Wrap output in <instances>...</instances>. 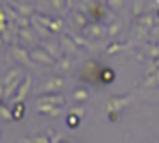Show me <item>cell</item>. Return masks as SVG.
Returning a JSON list of instances; mask_svg holds the SVG:
<instances>
[{"label": "cell", "mask_w": 159, "mask_h": 143, "mask_svg": "<svg viewBox=\"0 0 159 143\" xmlns=\"http://www.w3.org/2000/svg\"><path fill=\"white\" fill-rule=\"evenodd\" d=\"M39 111L43 112H52V114H58V109H55L53 106H45V104H39Z\"/></svg>", "instance_id": "6da1fadb"}, {"label": "cell", "mask_w": 159, "mask_h": 143, "mask_svg": "<svg viewBox=\"0 0 159 143\" xmlns=\"http://www.w3.org/2000/svg\"><path fill=\"white\" fill-rule=\"evenodd\" d=\"M29 143H50V141H48L46 136H36V138H33Z\"/></svg>", "instance_id": "7a4b0ae2"}, {"label": "cell", "mask_w": 159, "mask_h": 143, "mask_svg": "<svg viewBox=\"0 0 159 143\" xmlns=\"http://www.w3.org/2000/svg\"><path fill=\"white\" fill-rule=\"evenodd\" d=\"M75 99L77 101H84V99H87V94L84 90H79V92H75Z\"/></svg>", "instance_id": "3957f363"}, {"label": "cell", "mask_w": 159, "mask_h": 143, "mask_svg": "<svg viewBox=\"0 0 159 143\" xmlns=\"http://www.w3.org/2000/svg\"><path fill=\"white\" fill-rule=\"evenodd\" d=\"M62 141V135H57L55 138H53V143H60Z\"/></svg>", "instance_id": "277c9868"}, {"label": "cell", "mask_w": 159, "mask_h": 143, "mask_svg": "<svg viewBox=\"0 0 159 143\" xmlns=\"http://www.w3.org/2000/svg\"><path fill=\"white\" fill-rule=\"evenodd\" d=\"M2 111H4V118H5V119H11V118H12V116L7 112V109H2Z\"/></svg>", "instance_id": "5b68a950"}]
</instances>
